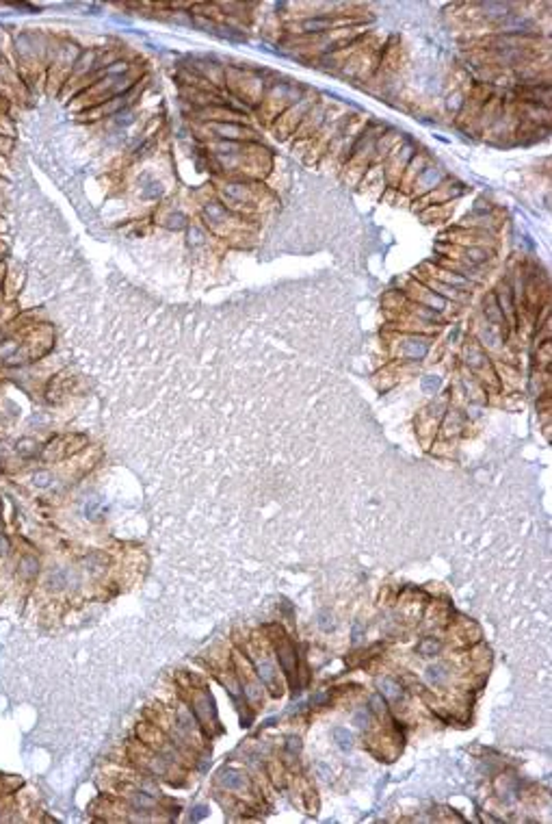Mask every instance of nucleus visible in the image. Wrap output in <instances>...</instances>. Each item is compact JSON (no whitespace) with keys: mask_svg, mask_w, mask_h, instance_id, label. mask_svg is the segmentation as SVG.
Here are the masks:
<instances>
[{"mask_svg":"<svg viewBox=\"0 0 552 824\" xmlns=\"http://www.w3.org/2000/svg\"><path fill=\"white\" fill-rule=\"evenodd\" d=\"M78 583V575L76 571H69V569H63V567H53L48 569L46 577H43V586L48 593H63L65 588Z\"/></svg>","mask_w":552,"mask_h":824,"instance_id":"1","label":"nucleus"},{"mask_svg":"<svg viewBox=\"0 0 552 824\" xmlns=\"http://www.w3.org/2000/svg\"><path fill=\"white\" fill-rule=\"evenodd\" d=\"M41 573V564L35 553H22L15 564V575L22 581H35Z\"/></svg>","mask_w":552,"mask_h":824,"instance_id":"2","label":"nucleus"},{"mask_svg":"<svg viewBox=\"0 0 552 824\" xmlns=\"http://www.w3.org/2000/svg\"><path fill=\"white\" fill-rule=\"evenodd\" d=\"M41 443L33 436H24V438H18L13 443V452L20 460H35L41 456Z\"/></svg>","mask_w":552,"mask_h":824,"instance_id":"3","label":"nucleus"},{"mask_svg":"<svg viewBox=\"0 0 552 824\" xmlns=\"http://www.w3.org/2000/svg\"><path fill=\"white\" fill-rule=\"evenodd\" d=\"M106 562H109L106 553H102V551H93V553H89V555L83 558V571L89 573L91 577H98L100 573H104Z\"/></svg>","mask_w":552,"mask_h":824,"instance_id":"4","label":"nucleus"},{"mask_svg":"<svg viewBox=\"0 0 552 824\" xmlns=\"http://www.w3.org/2000/svg\"><path fill=\"white\" fill-rule=\"evenodd\" d=\"M22 339L18 335H3L0 337V363H7L13 354H18L22 347Z\"/></svg>","mask_w":552,"mask_h":824,"instance_id":"5","label":"nucleus"},{"mask_svg":"<svg viewBox=\"0 0 552 824\" xmlns=\"http://www.w3.org/2000/svg\"><path fill=\"white\" fill-rule=\"evenodd\" d=\"M219 783L226 788V790H243L247 785L245 776L238 772V770H232V768H226L219 772Z\"/></svg>","mask_w":552,"mask_h":824,"instance_id":"6","label":"nucleus"},{"mask_svg":"<svg viewBox=\"0 0 552 824\" xmlns=\"http://www.w3.org/2000/svg\"><path fill=\"white\" fill-rule=\"evenodd\" d=\"M379 690H381L383 696L390 698V701H401L403 698V688H401L399 681H394L392 677L379 679Z\"/></svg>","mask_w":552,"mask_h":824,"instance_id":"7","label":"nucleus"},{"mask_svg":"<svg viewBox=\"0 0 552 824\" xmlns=\"http://www.w3.org/2000/svg\"><path fill=\"white\" fill-rule=\"evenodd\" d=\"M256 668H258V675L262 679V684H267L269 688H273L275 686V668H273V664L269 662V659L267 657L256 659Z\"/></svg>","mask_w":552,"mask_h":824,"instance_id":"8","label":"nucleus"},{"mask_svg":"<svg viewBox=\"0 0 552 824\" xmlns=\"http://www.w3.org/2000/svg\"><path fill=\"white\" fill-rule=\"evenodd\" d=\"M427 349H429V343H427V341L414 339V341H407V343H405L403 356H405V358H422V356L427 354Z\"/></svg>","mask_w":552,"mask_h":824,"instance_id":"9","label":"nucleus"},{"mask_svg":"<svg viewBox=\"0 0 552 824\" xmlns=\"http://www.w3.org/2000/svg\"><path fill=\"white\" fill-rule=\"evenodd\" d=\"M427 679L431 686H444L446 679H448V668L444 664H436V666H429L427 670Z\"/></svg>","mask_w":552,"mask_h":824,"instance_id":"10","label":"nucleus"},{"mask_svg":"<svg viewBox=\"0 0 552 824\" xmlns=\"http://www.w3.org/2000/svg\"><path fill=\"white\" fill-rule=\"evenodd\" d=\"M53 482H55V475L50 473V471H46V468H39V471H35V473L31 475V484H33L35 488H39V490L50 488Z\"/></svg>","mask_w":552,"mask_h":824,"instance_id":"11","label":"nucleus"},{"mask_svg":"<svg viewBox=\"0 0 552 824\" xmlns=\"http://www.w3.org/2000/svg\"><path fill=\"white\" fill-rule=\"evenodd\" d=\"M280 662L284 666V670L288 675H293V666H295V653H293V647L291 644H284L280 649Z\"/></svg>","mask_w":552,"mask_h":824,"instance_id":"12","label":"nucleus"},{"mask_svg":"<svg viewBox=\"0 0 552 824\" xmlns=\"http://www.w3.org/2000/svg\"><path fill=\"white\" fill-rule=\"evenodd\" d=\"M440 642L436 640V638H425L420 644H418V653L422 655V657H431V655H438L440 653Z\"/></svg>","mask_w":552,"mask_h":824,"instance_id":"13","label":"nucleus"},{"mask_svg":"<svg viewBox=\"0 0 552 824\" xmlns=\"http://www.w3.org/2000/svg\"><path fill=\"white\" fill-rule=\"evenodd\" d=\"M333 738L338 740V746H340L343 750H351V746H353V738H351V734L347 731V729H343V727L333 729Z\"/></svg>","mask_w":552,"mask_h":824,"instance_id":"14","label":"nucleus"},{"mask_svg":"<svg viewBox=\"0 0 552 824\" xmlns=\"http://www.w3.org/2000/svg\"><path fill=\"white\" fill-rule=\"evenodd\" d=\"M11 551H13L11 538H9L7 534H3V532H0V560L9 558V555H11Z\"/></svg>","mask_w":552,"mask_h":824,"instance_id":"15","label":"nucleus"},{"mask_svg":"<svg viewBox=\"0 0 552 824\" xmlns=\"http://www.w3.org/2000/svg\"><path fill=\"white\" fill-rule=\"evenodd\" d=\"M319 627H321L323 631H331V629L336 627L333 616L329 614V612H321V614H319Z\"/></svg>","mask_w":552,"mask_h":824,"instance_id":"16","label":"nucleus"},{"mask_svg":"<svg viewBox=\"0 0 552 824\" xmlns=\"http://www.w3.org/2000/svg\"><path fill=\"white\" fill-rule=\"evenodd\" d=\"M368 720H371V714H368L366 710H359V712L353 716V724H357V727H366Z\"/></svg>","mask_w":552,"mask_h":824,"instance_id":"17","label":"nucleus"},{"mask_svg":"<svg viewBox=\"0 0 552 824\" xmlns=\"http://www.w3.org/2000/svg\"><path fill=\"white\" fill-rule=\"evenodd\" d=\"M11 800V794H5V796H0V822H3L5 818H7V813L11 811L9 807H7V803Z\"/></svg>","mask_w":552,"mask_h":824,"instance_id":"18","label":"nucleus"},{"mask_svg":"<svg viewBox=\"0 0 552 824\" xmlns=\"http://www.w3.org/2000/svg\"><path fill=\"white\" fill-rule=\"evenodd\" d=\"M359 640H362V623H355V627H353V644H357Z\"/></svg>","mask_w":552,"mask_h":824,"instance_id":"19","label":"nucleus"},{"mask_svg":"<svg viewBox=\"0 0 552 824\" xmlns=\"http://www.w3.org/2000/svg\"><path fill=\"white\" fill-rule=\"evenodd\" d=\"M299 748H301L299 738H288V750H291V752H297Z\"/></svg>","mask_w":552,"mask_h":824,"instance_id":"20","label":"nucleus"},{"mask_svg":"<svg viewBox=\"0 0 552 824\" xmlns=\"http://www.w3.org/2000/svg\"><path fill=\"white\" fill-rule=\"evenodd\" d=\"M373 705H375V710L377 712H383L386 710V705H383V701H381V696L377 694V696H373Z\"/></svg>","mask_w":552,"mask_h":824,"instance_id":"21","label":"nucleus"},{"mask_svg":"<svg viewBox=\"0 0 552 824\" xmlns=\"http://www.w3.org/2000/svg\"><path fill=\"white\" fill-rule=\"evenodd\" d=\"M440 386V380L438 378H431V380H425V389L431 391V389H438Z\"/></svg>","mask_w":552,"mask_h":824,"instance_id":"22","label":"nucleus"},{"mask_svg":"<svg viewBox=\"0 0 552 824\" xmlns=\"http://www.w3.org/2000/svg\"><path fill=\"white\" fill-rule=\"evenodd\" d=\"M195 811H198V813H195V820H198V818H204V816H206V807H204V805H200V807H198Z\"/></svg>","mask_w":552,"mask_h":824,"instance_id":"23","label":"nucleus"},{"mask_svg":"<svg viewBox=\"0 0 552 824\" xmlns=\"http://www.w3.org/2000/svg\"><path fill=\"white\" fill-rule=\"evenodd\" d=\"M0 532H3V523H0Z\"/></svg>","mask_w":552,"mask_h":824,"instance_id":"24","label":"nucleus"}]
</instances>
